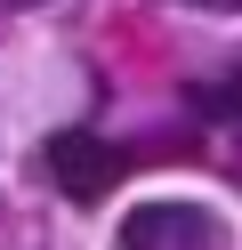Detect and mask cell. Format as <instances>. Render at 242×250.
Returning <instances> with one entry per match:
<instances>
[{
	"label": "cell",
	"mask_w": 242,
	"mask_h": 250,
	"mask_svg": "<svg viewBox=\"0 0 242 250\" xmlns=\"http://www.w3.org/2000/svg\"><path fill=\"white\" fill-rule=\"evenodd\" d=\"M121 250H218V218L202 202H137L121 218Z\"/></svg>",
	"instance_id": "6da1fadb"
},
{
	"label": "cell",
	"mask_w": 242,
	"mask_h": 250,
	"mask_svg": "<svg viewBox=\"0 0 242 250\" xmlns=\"http://www.w3.org/2000/svg\"><path fill=\"white\" fill-rule=\"evenodd\" d=\"M48 178H57L73 202H97L113 178H121V153H113L105 137H81V129H65V137H48Z\"/></svg>",
	"instance_id": "7a4b0ae2"
},
{
	"label": "cell",
	"mask_w": 242,
	"mask_h": 250,
	"mask_svg": "<svg viewBox=\"0 0 242 250\" xmlns=\"http://www.w3.org/2000/svg\"><path fill=\"white\" fill-rule=\"evenodd\" d=\"M186 8H242V0H186Z\"/></svg>",
	"instance_id": "3957f363"
},
{
	"label": "cell",
	"mask_w": 242,
	"mask_h": 250,
	"mask_svg": "<svg viewBox=\"0 0 242 250\" xmlns=\"http://www.w3.org/2000/svg\"><path fill=\"white\" fill-rule=\"evenodd\" d=\"M226 97H234V105H242V65H234V89H226Z\"/></svg>",
	"instance_id": "277c9868"
}]
</instances>
